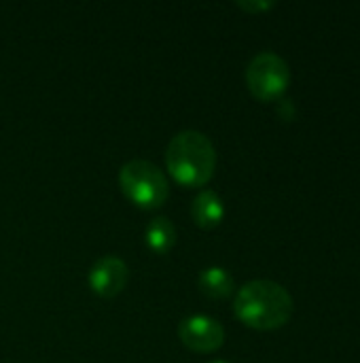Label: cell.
Returning <instances> with one entry per match:
<instances>
[{"mask_svg": "<svg viewBox=\"0 0 360 363\" xmlns=\"http://www.w3.org/2000/svg\"><path fill=\"white\" fill-rule=\"evenodd\" d=\"M233 311L244 325L252 330L269 332L291 321L295 304L291 294L280 283L259 279L246 283L238 291Z\"/></svg>", "mask_w": 360, "mask_h": 363, "instance_id": "6da1fadb", "label": "cell"}, {"mask_svg": "<svg viewBox=\"0 0 360 363\" xmlns=\"http://www.w3.org/2000/svg\"><path fill=\"white\" fill-rule=\"evenodd\" d=\"M212 363H227V362H212Z\"/></svg>", "mask_w": 360, "mask_h": 363, "instance_id": "8fae6325", "label": "cell"}, {"mask_svg": "<svg viewBox=\"0 0 360 363\" xmlns=\"http://www.w3.org/2000/svg\"><path fill=\"white\" fill-rule=\"evenodd\" d=\"M127 279H129L127 264L115 255L100 257L87 274V283H89L91 291L100 298L119 296L125 289Z\"/></svg>", "mask_w": 360, "mask_h": 363, "instance_id": "8992f818", "label": "cell"}, {"mask_svg": "<svg viewBox=\"0 0 360 363\" xmlns=\"http://www.w3.org/2000/svg\"><path fill=\"white\" fill-rule=\"evenodd\" d=\"M238 6L248 11V13H263L276 6L274 0H238Z\"/></svg>", "mask_w": 360, "mask_h": 363, "instance_id": "30bf717a", "label": "cell"}, {"mask_svg": "<svg viewBox=\"0 0 360 363\" xmlns=\"http://www.w3.org/2000/svg\"><path fill=\"white\" fill-rule=\"evenodd\" d=\"M144 238H146V245L153 253L163 255L176 245V228L172 225V221L168 217H155L146 225Z\"/></svg>", "mask_w": 360, "mask_h": 363, "instance_id": "9c48e42d", "label": "cell"}, {"mask_svg": "<svg viewBox=\"0 0 360 363\" xmlns=\"http://www.w3.org/2000/svg\"><path fill=\"white\" fill-rule=\"evenodd\" d=\"M246 83L255 98L274 102L284 96L291 83V70L282 55L274 51L257 53L246 68Z\"/></svg>", "mask_w": 360, "mask_h": 363, "instance_id": "277c9868", "label": "cell"}, {"mask_svg": "<svg viewBox=\"0 0 360 363\" xmlns=\"http://www.w3.org/2000/svg\"><path fill=\"white\" fill-rule=\"evenodd\" d=\"M178 336L185 347H189L195 353H214L225 342V330L223 325L206 315H193L182 319L178 328Z\"/></svg>", "mask_w": 360, "mask_h": 363, "instance_id": "5b68a950", "label": "cell"}, {"mask_svg": "<svg viewBox=\"0 0 360 363\" xmlns=\"http://www.w3.org/2000/svg\"><path fill=\"white\" fill-rule=\"evenodd\" d=\"M191 217L202 230L216 228L225 217V206H223V200L219 198V194L212 189L199 191L191 204Z\"/></svg>", "mask_w": 360, "mask_h": 363, "instance_id": "52a82bcc", "label": "cell"}, {"mask_svg": "<svg viewBox=\"0 0 360 363\" xmlns=\"http://www.w3.org/2000/svg\"><path fill=\"white\" fill-rule=\"evenodd\" d=\"M119 185L127 200L140 208H159L166 204L170 183L166 174L146 160H132L119 172Z\"/></svg>", "mask_w": 360, "mask_h": 363, "instance_id": "3957f363", "label": "cell"}, {"mask_svg": "<svg viewBox=\"0 0 360 363\" xmlns=\"http://www.w3.org/2000/svg\"><path fill=\"white\" fill-rule=\"evenodd\" d=\"M166 164L176 183L185 187H202L214 174L216 151L206 134L197 130H185L170 140Z\"/></svg>", "mask_w": 360, "mask_h": 363, "instance_id": "7a4b0ae2", "label": "cell"}, {"mask_svg": "<svg viewBox=\"0 0 360 363\" xmlns=\"http://www.w3.org/2000/svg\"><path fill=\"white\" fill-rule=\"evenodd\" d=\"M233 277L221 268V266H210L206 270H202L199 274V289L204 296L212 298V300H225L233 294Z\"/></svg>", "mask_w": 360, "mask_h": 363, "instance_id": "ba28073f", "label": "cell"}]
</instances>
